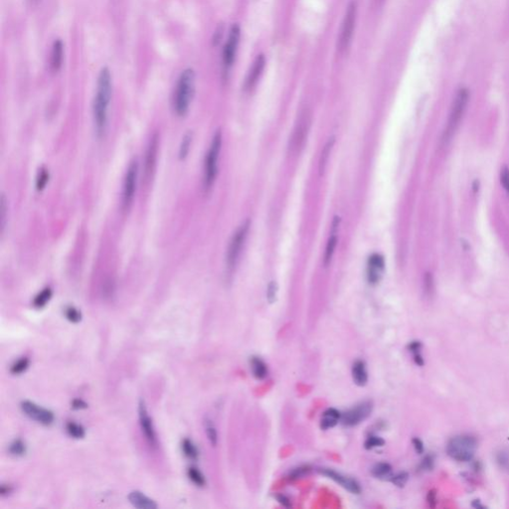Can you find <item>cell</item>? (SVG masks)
<instances>
[{"mask_svg": "<svg viewBox=\"0 0 509 509\" xmlns=\"http://www.w3.org/2000/svg\"><path fill=\"white\" fill-rule=\"evenodd\" d=\"M499 178H500V184L502 185V188L509 196V167L503 166L500 169Z\"/></svg>", "mask_w": 509, "mask_h": 509, "instance_id": "obj_35", "label": "cell"}, {"mask_svg": "<svg viewBox=\"0 0 509 509\" xmlns=\"http://www.w3.org/2000/svg\"><path fill=\"white\" fill-rule=\"evenodd\" d=\"M65 315L67 319L73 323H78L82 319L81 312L74 306H68L65 310Z\"/></svg>", "mask_w": 509, "mask_h": 509, "instance_id": "obj_36", "label": "cell"}, {"mask_svg": "<svg viewBox=\"0 0 509 509\" xmlns=\"http://www.w3.org/2000/svg\"><path fill=\"white\" fill-rule=\"evenodd\" d=\"M276 293H277V285H276V282L275 281H271L270 284H269V286H268V291H267V299H268L270 304H272L275 301Z\"/></svg>", "mask_w": 509, "mask_h": 509, "instance_id": "obj_39", "label": "cell"}, {"mask_svg": "<svg viewBox=\"0 0 509 509\" xmlns=\"http://www.w3.org/2000/svg\"><path fill=\"white\" fill-rule=\"evenodd\" d=\"M9 452L14 457H22L26 454V445L23 441L17 439L9 445Z\"/></svg>", "mask_w": 509, "mask_h": 509, "instance_id": "obj_28", "label": "cell"}, {"mask_svg": "<svg viewBox=\"0 0 509 509\" xmlns=\"http://www.w3.org/2000/svg\"><path fill=\"white\" fill-rule=\"evenodd\" d=\"M138 417H139V424L142 431V434L145 437V440L150 444V446L155 447L157 445V438L156 433L152 424V420L149 417L147 413L146 406L144 404V401L140 400L138 405Z\"/></svg>", "mask_w": 509, "mask_h": 509, "instance_id": "obj_12", "label": "cell"}, {"mask_svg": "<svg viewBox=\"0 0 509 509\" xmlns=\"http://www.w3.org/2000/svg\"><path fill=\"white\" fill-rule=\"evenodd\" d=\"M265 65H266V59L264 57V55H259L258 57L255 59V61L253 62L252 67L247 74V77L245 80V85H244L246 91H251L255 88V86L257 85V83L259 82V80L263 74Z\"/></svg>", "mask_w": 509, "mask_h": 509, "instance_id": "obj_15", "label": "cell"}, {"mask_svg": "<svg viewBox=\"0 0 509 509\" xmlns=\"http://www.w3.org/2000/svg\"><path fill=\"white\" fill-rule=\"evenodd\" d=\"M157 147H158V136L155 135L150 139L146 156H145V172L147 175H149L155 165L156 162V155H157Z\"/></svg>", "mask_w": 509, "mask_h": 509, "instance_id": "obj_18", "label": "cell"}, {"mask_svg": "<svg viewBox=\"0 0 509 509\" xmlns=\"http://www.w3.org/2000/svg\"><path fill=\"white\" fill-rule=\"evenodd\" d=\"M241 38V29L238 25H233L230 29L229 36L226 41L223 51H222V64L224 67V73L228 74L231 68L234 65L236 60V56L238 52V47L240 44Z\"/></svg>", "mask_w": 509, "mask_h": 509, "instance_id": "obj_9", "label": "cell"}, {"mask_svg": "<svg viewBox=\"0 0 509 509\" xmlns=\"http://www.w3.org/2000/svg\"><path fill=\"white\" fill-rule=\"evenodd\" d=\"M373 410V404L370 401L362 402L351 410L347 411L343 416H341L342 423L345 426H356L368 418Z\"/></svg>", "mask_w": 509, "mask_h": 509, "instance_id": "obj_11", "label": "cell"}, {"mask_svg": "<svg viewBox=\"0 0 509 509\" xmlns=\"http://www.w3.org/2000/svg\"><path fill=\"white\" fill-rule=\"evenodd\" d=\"M66 429H67V433L69 434V436L74 439H83L86 435L85 429L81 425L73 423V422L68 423Z\"/></svg>", "mask_w": 509, "mask_h": 509, "instance_id": "obj_29", "label": "cell"}, {"mask_svg": "<svg viewBox=\"0 0 509 509\" xmlns=\"http://www.w3.org/2000/svg\"><path fill=\"white\" fill-rule=\"evenodd\" d=\"M222 148V134L220 131L214 135L210 143L209 149L205 156L204 161V175H203V187L205 191H209L217 178L219 157Z\"/></svg>", "mask_w": 509, "mask_h": 509, "instance_id": "obj_4", "label": "cell"}, {"mask_svg": "<svg viewBox=\"0 0 509 509\" xmlns=\"http://www.w3.org/2000/svg\"><path fill=\"white\" fill-rule=\"evenodd\" d=\"M11 491H12V487L8 484H2L1 487H0V493H1L2 496L8 495L9 493H11Z\"/></svg>", "mask_w": 509, "mask_h": 509, "instance_id": "obj_44", "label": "cell"}, {"mask_svg": "<svg viewBox=\"0 0 509 509\" xmlns=\"http://www.w3.org/2000/svg\"><path fill=\"white\" fill-rule=\"evenodd\" d=\"M249 229L250 221L247 220L237 229L230 240L227 253H226V268H227L229 272H232L235 270L240 260L241 254L246 244Z\"/></svg>", "mask_w": 509, "mask_h": 509, "instance_id": "obj_6", "label": "cell"}, {"mask_svg": "<svg viewBox=\"0 0 509 509\" xmlns=\"http://www.w3.org/2000/svg\"><path fill=\"white\" fill-rule=\"evenodd\" d=\"M195 81L196 74L191 68L183 70L177 80L172 105L174 112L178 117H185L188 114L195 95Z\"/></svg>", "mask_w": 509, "mask_h": 509, "instance_id": "obj_2", "label": "cell"}, {"mask_svg": "<svg viewBox=\"0 0 509 509\" xmlns=\"http://www.w3.org/2000/svg\"><path fill=\"white\" fill-rule=\"evenodd\" d=\"M423 467H424L425 470L432 469V467H433V460H432V458H430V457L426 458L424 460V462H423Z\"/></svg>", "mask_w": 509, "mask_h": 509, "instance_id": "obj_46", "label": "cell"}, {"mask_svg": "<svg viewBox=\"0 0 509 509\" xmlns=\"http://www.w3.org/2000/svg\"><path fill=\"white\" fill-rule=\"evenodd\" d=\"M251 368L253 375L259 380L264 379L268 375V367L266 363L259 357H253L251 359Z\"/></svg>", "mask_w": 509, "mask_h": 509, "instance_id": "obj_22", "label": "cell"}, {"mask_svg": "<svg viewBox=\"0 0 509 509\" xmlns=\"http://www.w3.org/2000/svg\"><path fill=\"white\" fill-rule=\"evenodd\" d=\"M320 473L322 475L328 476L329 478L333 479L335 482L339 483L342 487H344L345 489H347L351 493L358 494L361 491V487H360L359 483L355 479H353L351 477L345 476V475L339 474V473H337V472H335L333 470H330V469H322L320 471Z\"/></svg>", "mask_w": 509, "mask_h": 509, "instance_id": "obj_14", "label": "cell"}, {"mask_svg": "<svg viewBox=\"0 0 509 509\" xmlns=\"http://www.w3.org/2000/svg\"><path fill=\"white\" fill-rule=\"evenodd\" d=\"M7 212H8V206H7V200L4 194H2L1 199H0V224H1V230L4 231L5 225H6V219H7Z\"/></svg>", "mask_w": 509, "mask_h": 509, "instance_id": "obj_32", "label": "cell"}, {"mask_svg": "<svg viewBox=\"0 0 509 509\" xmlns=\"http://www.w3.org/2000/svg\"><path fill=\"white\" fill-rule=\"evenodd\" d=\"M48 182H49V172L46 168L42 167L39 169L37 177H36V189L38 191L44 190Z\"/></svg>", "mask_w": 509, "mask_h": 509, "instance_id": "obj_30", "label": "cell"}, {"mask_svg": "<svg viewBox=\"0 0 509 509\" xmlns=\"http://www.w3.org/2000/svg\"><path fill=\"white\" fill-rule=\"evenodd\" d=\"M276 498H277V500H278V502L280 504H282L284 506H287V507L290 506V500H289V498L287 496H285V495H278Z\"/></svg>", "mask_w": 509, "mask_h": 509, "instance_id": "obj_45", "label": "cell"}, {"mask_svg": "<svg viewBox=\"0 0 509 509\" xmlns=\"http://www.w3.org/2000/svg\"><path fill=\"white\" fill-rule=\"evenodd\" d=\"M21 410L31 420H34L41 425L50 426L54 423L55 416H54L53 412L48 409L39 407L38 405H36L33 402H30V401L22 402Z\"/></svg>", "mask_w": 509, "mask_h": 509, "instance_id": "obj_10", "label": "cell"}, {"mask_svg": "<svg viewBox=\"0 0 509 509\" xmlns=\"http://www.w3.org/2000/svg\"><path fill=\"white\" fill-rule=\"evenodd\" d=\"M204 428H205V433H206V436H207L210 443L213 446H215L218 441V434H217V430L211 419H209L207 417L204 419Z\"/></svg>", "mask_w": 509, "mask_h": 509, "instance_id": "obj_25", "label": "cell"}, {"mask_svg": "<svg viewBox=\"0 0 509 509\" xmlns=\"http://www.w3.org/2000/svg\"><path fill=\"white\" fill-rule=\"evenodd\" d=\"M64 59V44L61 39H56L52 46L51 52V69L54 72H58L63 65Z\"/></svg>", "mask_w": 509, "mask_h": 509, "instance_id": "obj_16", "label": "cell"}, {"mask_svg": "<svg viewBox=\"0 0 509 509\" xmlns=\"http://www.w3.org/2000/svg\"><path fill=\"white\" fill-rule=\"evenodd\" d=\"M372 475L377 477V478H380V479H385V478H391V474H392V467L387 464V463H379L377 465H375L372 469Z\"/></svg>", "mask_w": 509, "mask_h": 509, "instance_id": "obj_23", "label": "cell"}, {"mask_svg": "<svg viewBox=\"0 0 509 509\" xmlns=\"http://www.w3.org/2000/svg\"><path fill=\"white\" fill-rule=\"evenodd\" d=\"M476 447L477 443L474 437L461 435L449 440L446 444V452L452 460L469 462L474 458Z\"/></svg>", "mask_w": 509, "mask_h": 509, "instance_id": "obj_5", "label": "cell"}, {"mask_svg": "<svg viewBox=\"0 0 509 509\" xmlns=\"http://www.w3.org/2000/svg\"><path fill=\"white\" fill-rule=\"evenodd\" d=\"M192 139H193V135L190 132L186 133L184 135V136L182 137V140H181V143L179 146V151H178V157L180 160H184L188 156L190 147L192 144Z\"/></svg>", "mask_w": 509, "mask_h": 509, "instance_id": "obj_24", "label": "cell"}, {"mask_svg": "<svg viewBox=\"0 0 509 509\" xmlns=\"http://www.w3.org/2000/svg\"><path fill=\"white\" fill-rule=\"evenodd\" d=\"M340 418H341V415L337 410H335L333 408L327 409L321 417L320 426L323 430H328V429L336 426V424L338 423L339 420H340Z\"/></svg>", "mask_w": 509, "mask_h": 509, "instance_id": "obj_21", "label": "cell"}, {"mask_svg": "<svg viewBox=\"0 0 509 509\" xmlns=\"http://www.w3.org/2000/svg\"><path fill=\"white\" fill-rule=\"evenodd\" d=\"M425 286H426V290H427L428 293H431L433 291L434 279H433L432 273H430V272L426 273V276H425Z\"/></svg>", "mask_w": 509, "mask_h": 509, "instance_id": "obj_41", "label": "cell"}, {"mask_svg": "<svg viewBox=\"0 0 509 509\" xmlns=\"http://www.w3.org/2000/svg\"><path fill=\"white\" fill-rule=\"evenodd\" d=\"M333 142H334V139L331 138V140H329L326 145L324 146V149L321 153V158H320V163H319V167H320V171L323 172V170L325 169V165L328 161V157H329V154H330V151L332 149V146H333Z\"/></svg>", "mask_w": 509, "mask_h": 509, "instance_id": "obj_34", "label": "cell"}, {"mask_svg": "<svg viewBox=\"0 0 509 509\" xmlns=\"http://www.w3.org/2000/svg\"><path fill=\"white\" fill-rule=\"evenodd\" d=\"M29 359L26 358V357H23L21 359H19L18 361H16L12 366H11V369H10V372L14 375H18V374H21L23 373L28 367H29Z\"/></svg>", "mask_w": 509, "mask_h": 509, "instance_id": "obj_33", "label": "cell"}, {"mask_svg": "<svg viewBox=\"0 0 509 509\" xmlns=\"http://www.w3.org/2000/svg\"><path fill=\"white\" fill-rule=\"evenodd\" d=\"M130 502L136 508L139 509H156L157 504L154 500L147 497L140 491H133L128 496Z\"/></svg>", "mask_w": 509, "mask_h": 509, "instance_id": "obj_17", "label": "cell"}, {"mask_svg": "<svg viewBox=\"0 0 509 509\" xmlns=\"http://www.w3.org/2000/svg\"><path fill=\"white\" fill-rule=\"evenodd\" d=\"M469 102H470L469 90H467L465 88L460 89L457 92L454 101H452V102H451L447 122H446V125H445L444 130L441 135V142L443 145H446L450 141L451 137L455 136V134H456L457 130L459 129L461 122L463 121V118L466 114Z\"/></svg>", "mask_w": 509, "mask_h": 509, "instance_id": "obj_3", "label": "cell"}, {"mask_svg": "<svg viewBox=\"0 0 509 509\" xmlns=\"http://www.w3.org/2000/svg\"><path fill=\"white\" fill-rule=\"evenodd\" d=\"M413 444H414V447L418 454H422V452L424 451V445H423L422 441L415 438V439H413Z\"/></svg>", "mask_w": 509, "mask_h": 509, "instance_id": "obj_43", "label": "cell"}, {"mask_svg": "<svg viewBox=\"0 0 509 509\" xmlns=\"http://www.w3.org/2000/svg\"><path fill=\"white\" fill-rule=\"evenodd\" d=\"M138 173H139V164L137 159H134L128 169L125 175L124 184H123V207L126 211L130 210L136 196V186H137V180H138Z\"/></svg>", "mask_w": 509, "mask_h": 509, "instance_id": "obj_7", "label": "cell"}, {"mask_svg": "<svg viewBox=\"0 0 509 509\" xmlns=\"http://www.w3.org/2000/svg\"><path fill=\"white\" fill-rule=\"evenodd\" d=\"M352 378L356 385L364 386L368 381V374L365 363L361 360H357L352 366Z\"/></svg>", "mask_w": 509, "mask_h": 509, "instance_id": "obj_20", "label": "cell"}, {"mask_svg": "<svg viewBox=\"0 0 509 509\" xmlns=\"http://www.w3.org/2000/svg\"><path fill=\"white\" fill-rule=\"evenodd\" d=\"M497 462L504 470H509V455L508 452L501 451L497 456Z\"/></svg>", "mask_w": 509, "mask_h": 509, "instance_id": "obj_40", "label": "cell"}, {"mask_svg": "<svg viewBox=\"0 0 509 509\" xmlns=\"http://www.w3.org/2000/svg\"><path fill=\"white\" fill-rule=\"evenodd\" d=\"M338 226H339V218L338 219H335V221L333 222V225H332V232H331V236L326 244V248H325V254H324V265L327 266L331 260H332V257L334 255V252H335V248H336V244H337V229H338Z\"/></svg>", "mask_w": 509, "mask_h": 509, "instance_id": "obj_19", "label": "cell"}, {"mask_svg": "<svg viewBox=\"0 0 509 509\" xmlns=\"http://www.w3.org/2000/svg\"><path fill=\"white\" fill-rule=\"evenodd\" d=\"M357 19V4L356 2H351L345 12L342 25L340 28V34L338 38V50L340 52L346 51L352 41L353 33L355 30Z\"/></svg>", "mask_w": 509, "mask_h": 509, "instance_id": "obj_8", "label": "cell"}, {"mask_svg": "<svg viewBox=\"0 0 509 509\" xmlns=\"http://www.w3.org/2000/svg\"><path fill=\"white\" fill-rule=\"evenodd\" d=\"M72 408L75 410H82L88 408V404L81 399H75L72 402Z\"/></svg>", "mask_w": 509, "mask_h": 509, "instance_id": "obj_42", "label": "cell"}, {"mask_svg": "<svg viewBox=\"0 0 509 509\" xmlns=\"http://www.w3.org/2000/svg\"><path fill=\"white\" fill-rule=\"evenodd\" d=\"M188 476L190 480L195 483L197 486H204L206 484V480L204 475L201 474L200 471H198L196 468H190L188 470Z\"/></svg>", "mask_w": 509, "mask_h": 509, "instance_id": "obj_31", "label": "cell"}, {"mask_svg": "<svg viewBox=\"0 0 509 509\" xmlns=\"http://www.w3.org/2000/svg\"><path fill=\"white\" fill-rule=\"evenodd\" d=\"M52 290L50 288H46L44 289L42 292H40L34 299V302H33V305L35 307L37 308H42L44 307L48 302L50 301V299L52 298Z\"/></svg>", "mask_w": 509, "mask_h": 509, "instance_id": "obj_27", "label": "cell"}, {"mask_svg": "<svg viewBox=\"0 0 509 509\" xmlns=\"http://www.w3.org/2000/svg\"><path fill=\"white\" fill-rule=\"evenodd\" d=\"M33 1H36V0H33Z\"/></svg>", "mask_w": 509, "mask_h": 509, "instance_id": "obj_47", "label": "cell"}, {"mask_svg": "<svg viewBox=\"0 0 509 509\" xmlns=\"http://www.w3.org/2000/svg\"><path fill=\"white\" fill-rule=\"evenodd\" d=\"M384 443H385V441L382 438H379L376 436H371L365 441L364 446L366 449H372L377 446H383Z\"/></svg>", "mask_w": 509, "mask_h": 509, "instance_id": "obj_37", "label": "cell"}, {"mask_svg": "<svg viewBox=\"0 0 509 509\" xmlns=\"http://www.w3.org/2000/svg\"><path fill=\"white\" fill-rule=\"evenodd\" d=\"M182 450H183L184 456L187 457L190 460H197V458L199 456V452H198L197 447L195 446V444L189 439L183 440V441H182Z\"/></svg>", "mask_w": 509, "mask_h": 509, "instance_id": "obj_26", "label": "cell"}, {"mask_svg": "<svg viewBox=\"0 0 509 509\" xmlns=\"http://www.w3.org/2000/svg\"><path fill=\"white\" fill-rule=\"evenodd\" d=\"M112 96V77L108 68L103 67L98 77L93 102V121L98 137H102L108 126V110Z\"/></svg>", "mask_w": 509, "mask_h": 509, "instance_id": "obj_1", "label": "cell"}, {"mask_svg": "<svg viewBox=\"0 0 509 509\" xmlns=\"http://www.w3.org/2000/svg\"><path fill=\"white\" fill-rule=\"evenodd\" d=\"M385 270L384 258L379 254L369 257L367 263V278L371 285H377L383 276Z\"/></svg>", "mask_w": 509, "mask_h": 509, "instance_id": "obj_13", "label": "cell"}, {"mask_svg": "<svg viewBox=\"0 0 509 509\" xmlns=\"http://www.w3.org/2000/svg\"><path fill=\"white\" fill-rule=\"evenodd\" d=\"M408 478H409V475L407 473H400L398 475H396L394 476L391 477V481L395 484L397 485L399 487H403L407 481H408Z\"/></svg>", "mask_w": 509, "mask_h": 509, "instance_id": "obj_38", "label": "cell"}]
</instances>
